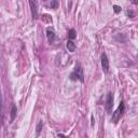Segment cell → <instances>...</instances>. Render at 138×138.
<instances>
[{"instance_id": "7c38bea8", "label": "cell", "mask_w": 138, "mask_h": 138, "mask_svg": "<svg viewBox=\"0 0 138 138\" xmlns=\"http://www.w3.org/2000/svg\"><path fill=\"white\" fill-rule=\"evenodd\" d=\"M113 11L115 13H120L121 12V7H119V5H113Z\"/></svg>"}, {"instance_id": "8992f818", "label": "cell", "mask_w": 138, "mask_h": 138, "mask_svg": "<svg viewBox=\"0 0 138 138\" xmlns=\"http://www.w3.org/2000/svg\"><path fill=\"white\" fill-rule=\"evenodd\" d=\"M46 38H47V41L50 42L51 44L54 42V40L56 39V33H55V30L53 27H47L46 30Z\"/></svg>"}, {"instance_id": "277c9868", "label": "cell", "mask_w": 138, "mask_h": 138, "mask_svg": "<svg viewBox=\"0 0 138 138\" xmlns=\"http://www.w3.org/2000/svg\"><path fill=\"white\" fill-rule=\"evenodd\" d=\"M112 107H113V95H112L111 92H109L108 94H107L106 105H105L106 111L108 112V113H111L112 112Z\"/></svg>"}, {"instance_id": "8fae6325", "label": "cell", "mask_w": 138, "mask_h": 138, "mask_svg": "<svg viewBox=\"0 0 138 138\" xmlns=\"http://www.w3.org/2000/svg\"><path fill=\"white\" fill-rule=\"evenodd\" d=\"M51 8H52V9H54V10L57 9V8H58V1H57V0H52Z\"/></svg>"}, {"instance_id": "9c48e42d", "label": "cell", "mask_w": 138, "mask_h": 138, "mask_svg": "<svg viewBox=\"0 0 138 138\" xmlns=\"http://www.w3.org/2000/svg\"><path fill=\"white\" fill-rule=\"evenodd\" d=\"M76 37H77V32H76L75 29H69L68 31V38L71 39V40H74V39H76Z\"/></svg>"}, {"instance_id": "5b68a950", "label": "cell", "mask_w": 138, "mask_h": 138, "mask_svg": "<svg viewBox=\"0 0 138 138\" xmlns=\"http://www.w3.org/2000/svg\"><path fill=\"white\" fill-rule=\"evenodd\" d=\"M100 61H101V68H103L104 72L105 74H108L109 72V60L107 57L106 53H103L100 56Z\"/></svg>"}, {"instance_id": "9a60e30c", "label": "cell", "mask_w": 138, "mask_h": 138, "mask_svg": "<svg viewBox=\"0 0 138 138\" xmlns=\"http://www.w3.org/2000/svg\"><path fill=\"white\" fill-rule=\"evenodd\" d=\"M132 2H133V3H135V4H137V3H138V0H132Z\"/></svg>"}, {"instance_id": "7a4b0ae2", "label": "cell", "mask_w": 138, "mask_h": 138, "mask_svg": "<svg viewBox=\"0 0 138 138\" xmlns=\"http://www.w3.org/2000/svg\"><path fill=\"white\" fill-rule=\"evenodd\" d=\"M125 110V105H124V101H121L119 107L117 108V110H115L113 113H112V118H111V121L114 123V124H117L118 122L120 121L121 117L123 115V112Z\"/></svg>"}, {"instance_id": "4fadbf2b", "label": "cell", "mask_w": 138, "mask_h": 138, "mask_svg": "<svg viewBox=\"0 0 138 138\" xmlns=\"http://www.w3.org/2000/svg\"><path fill=\"white\" fill-rule=\"evenodd\" d=\"M127 15H131V16H133V15H134V13L132 12V11H127Z\"/></svg>"}, {"instance_id": "5bb4252c", "label": "cell", "mask_w": 138, "mask_h": 138, "mask_svg": "<svg viewBox=\"0 0 138 138\" xmlns=\"http://www.w3.org/2000/svg\"><path fill=\"white\" fill-rule=\"evenodd\" d=\"M57 136H58V137H65V135H64V134H61V133H58V134H57Z\"/></svg>"}, {"instance_id": "ba28073f", "label": "cell", "mask_w": 138, "mask_h": 138, "mask_svg": "<svg viewBox=\"0 0 138 138\" xmlns=\"http://www.w3.org/2000/svg\"><path fill=\"white\" fill-rule=\"evenodd\" d=\"M11 122H13L14 119H15L16 117V113H17V108H16V106L12 104V106H11Z\"/></svg>"}, {"instance_id": "3957f363", "label": "cell", "mask_w": 138, "mask_h": 138, "mask_svg": "<svg viewBox=\"0 0 138 138\" xmlns=\"http://www.w3.org/2000/svg\"><path fill=\"white\" fill-rule=\"evenodd\" d=\"M29 5H30V11H31L32 19H38L39 18L38 1H37V0H29Z\"/></svg>"}, {"instance_id": "52a82bcc", "label": "cell", "mask_w": 138, "mask_h": 138, "mask_svg": "<svg viewBox=\"0 0 138 138\" xmlns=\"http://www.w3.org/2000/svg\"><path fill=\"white\" fill-rule=\"evenodd\" d=\"M66 47H67V50L69 51V52H75L76 49H77V46H76V43L74 41L71 40V39H68V41H67V43H66Z\"/></svg>"}, {"instance_id": "30bf717a", "label": "cell", "mask_w": 138, "mask_h": 138, "mask_svg": "<svg viewBox=\"0 0 138 138\" xmlns=\"http://www.w3.org/2000/svg\"><path fill=\"white\" fill-rule=\"evenodd\" d=\"M42 127H43V123H42V121L40 120V121L38 122V124H37V127H36V129H37V135H39V134L41 133Z\"/></svg>"}, {"instance_id": "6da1fadb", "label": "cell", "mask_w": 138, "mask_h": 138, "mask_svg": "<svg viewBox=\"0 0 138 138\" xmlns=\"http://www.w3.org/2000/svg\"><path fill=\"white\" fill-rule=\"evenodd\" d=\"M69 79L71 81H80V82H84V74H83V68L81 67V65L77 63L74 71L70 74Z\"/></svg>"}]
</instances>
